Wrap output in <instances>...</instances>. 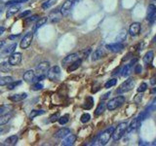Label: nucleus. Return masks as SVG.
<instances>
[{"instance_id":"1","label":"nucleus","mask_w":156,"mask_h":146,"mask_svg":"<svg viewBox=\"0 0 156 146\" xmlns=\"http://www.w3.org/2000/svg\"><path fill=\"white\" fill-rule=\"evenodd\" d=\"M49 68H50V64H49L48 62H43L39 63L34 71V73H35V80L34 81L38 82V81H41V80H43V79H45L46 74H47Z\"/></svg>"},{"instance_id":"2","label":"nucleus","mask_w":156,"mask_h":146,"mask_svg":"<svg viewBox=\"0 0 156 146\" xmlns=\"http://www.w3.org/2000/svg\"><path fill=\"white\" fill-rule=\"evenodd\" d=\"M127 128H128V124L127 122H123V123H120L117 127L114 128V130H113L112 133V139L114 141H118L122 136L125 135V133L127 132Z\"/></svg>"},{"instance_id":"3","label":"nucleus","mask_w":156,"mask_h":146,"mask_svg":"<svg viewBox=\"0 0 156 146\" xmlns=\"http://www.w3.org/2000/svg\"><path fill=\"white\" fill-rule=\"evenodd\" d=\"M113 130H114V127H109L108 129L103 130V132L99 135V137H98V144L99 145L108 144V142L109 141V139H110L112 136Z\"/></svg>"},{"instance_id":"4","label":"nucleus","mask_w":156,"mask_h":146,"mask_svg":"<svg viewBox=\"0 0 156 146\" xmlns=\"http://www.w3.org/2000/svg\"><path fill=\"white\" fill-rule=\"evenodd\" d=\"M124 102H125V97L123 96H118L114 97V99H110L106 103V108L110 111L115 110V109L120 107Z\"/></svg>"},{"instance_id":"5","label":"nucleus","mask_w":156,"mask_h":146,"mask_svg":"<svg viewBox=\"0 0 156 146\" xmlns=\"http://www.w3.org/2000/svg\"><path fill=\"white\" fill-rule=\"evenodd\" d=\"M134 87H135V80L133 78H129L128 80L125 81L124 83L121 84V86L117 89L116 93L119 94V95H120V94L127 93V92H129V91L132 90Z\"/></svg>"},{"instance_id":"6","label":"nucleus","mask_w":156,"mask_h":146,"mask_svg":"<svg viewBox=\"0 0 156 146\" xmlns=\"http://www.w3.org/2000/svg\"><path fill=\"white\" fill-rule=\"evenodd\" d=\"M46 76L50 79L51 81H58L61 77V68L60 66L58 65H55L53 66V67L49 68V70L47 72V74H46Z\"/></svg>"},{"instance_id":"7","label":"nucleus","mask_w":156,"mask_h":146,"mask_svg":"<svg viewBox=\"0 0 156 146\" xmlns=\"http://www.w3.org/2000/svg\"><path fill=\"white\" fill-rule=\"evenodd\" d=\"M32 39H33V32L32 31L27 32L23 37L22 40H21L20 47L26 50V49H27L30 46V44H31V42H32Z\"/></svg>"},{"instance_id":"8","label":"nucleus","mask_w":156,"mask_h":146,"mask_svg":"<svg viewBox=\"0 0 156 146\" xmlns=\"http://www.w3.org/2000/svg\"><path fill=\"white\" fill-rule=\"evenodd\" d=\"M22 54L21 53H12L8 59V62L11 65H19L21 62H22Z\"/></svg>"},{"instance_id":"9","label":"nucleus","mask_w":156,"mask_h":146,"mask_svg":"<svg viewBox=\"0 0 156 146\" xmlns=\"http://www.w3.org/2000/svg\"><path fill=\"white\" fill-rule=\"evenodd\" d=\"M75 0H66L65 3L63 4L62 8H61V13L63 14V16H66L69 13V11L71 10L73 4H74Z\"/></svg>"},{"instance_id":"10","label":"nucleus","mask_w":156,"mask_h":146,"mask_svg":"<svg viewBox=\"0 0 156 146\" xmlns=\"http://www.w3.org/2000/svg\"><path fill=\"white\" fill-rule=\"evenodd\" d=\"M105 48L108 49V51L112 52V53H119L124 49V45L120 43V42H115V43H111V44H108L105 46Z\"/></svg>"},{"instance_id":"11","label":"nucleus","mask_w":156,"mask_h":146,"mask_svg":"<svg viewBox=\"0 0 156 146\" xmlns=\"http://www.w3.org/2000/svg\"><path fill=\"white\" fill-rule=\"evenodd\" d=\"M79 57L77 54H70V55H67V56L65 57V59L63 60L62 62V64L63 66H65L66 67L67 65H69L70 63H72L73 62H75L76 60H78Z\"/></svg>"},{"instance_id":"12","label":"nucleus","mask_w":156,"mask_h":146,"mask_svg":"<svg viewBox=\"0 0 156 146\" xmlns=\"http://www.w3.org/2000/svg\"><path fill=\"white\" fill-rule=\"evenodd\" d=\"M62 17L63 14L61 13V10H59V9H55L54 11H52L50 13V20L52 23H58L62 19Z\"/></svg>"},{"instance_id":"13","label":"nucleus","mask_w":156,"mask_h":146,"mask_svg":"<svg viewBox=\"0 0 156 146\" xmlns=\"http://www.w3.org/2000/svg\"><path fill=\"white\" fill-rule=\"evenodd\" d=\"M140 28H142V27H140V23H133L130 26V28H129L130 35H132V36L139 35V33L140 32Z\"/></svg>"},{"instance_id":"14","label":"nucleus","mask_w":156,"mask_h":146,"mask_svg":"<svg viewBox=\"0 0 156 146\" xmlns=\"http://www.w3.org/2000/svg\"><path fill=\"white\" fill-rule=\"evenodd\" d=\"M20 9H21V5L20 4L11 5V7L7 10V14H6V17H7V19L15 16V15H16L18 12L20 11Z\"/></svg>"},{"instance_id":"15","label":"nucleus","mask_w":156,"mask_h":146,"mask_svg":"<svg viewBox=\"0 0 156 146\" xmlns=\"http://www.w3.org/2000/svg\"><path fill=\"white\" fill-rule=\"evenodd\" d=\"M24 80L26 82V83H32V82H34L35 80V73L31 69H29V70H27L24 72Z\"/></svg>"},{"instance_id":"16","label":"nucleus","mask_w":156,"mask_h":146,"mask_svg":"<svg viewBox=\"0 0 156 146\" xmlns=\"http://www.w3.org/2000/svg\"><path fill=\"white\" fill-rule=\"evenodd\" d=\"M76 141V135H67L65 139H63V141L62 142V145L63 146H70V145H73L74 144V142Z\"/></svg>"},{"instance_id":"17","label":"nucleus","mask_w":156,"mask_h":146,"mask_svg":"<svg viewBox=\"0 0 156 146\" xmlns=\"http://www.w3.org/2000/svg\"><path fill=\"white\" fill-rule=\"evenodd\" d=\"M156 14V6L154 4H149L147 7V12H146V20L150 21Z\"/></svg>"},{"instance_id":"18","label":"nucleus","mask_w":156,"mask_h":146,"mask_svg":"<svg viewBox=\"0 0 156 146\" xmlns=\"http://www.w3.org/2000/svg\"><path fill=\"white\" fill-rule=\"evenodd\" d=\"M70 133V130L67 129V128H62L60 129L58 132L55 133V137L56 138H65L67 135Z\"/></svg>"},{"instance_id":"19","label":"nucleus","mask_w":156,"mask_h":146,"mask_svg":"<svg viewBox=\"0 0 156 146\" xmlns=\"http://www.w3.org/2000/svg\"><path fill=\"white\" fill-rule=\"evenodd\" d=\"M26 96H27V95L26 93L16 94V95H13V96H9V99H10L11 101H13V102H19V101H22V100H24V99H26Z\"/></svg>"},{"instance_id":"20","label":"nucleus","mask_w":156,"mask_h":146,"mask_svg":"<svg viewBox=\"0 0 156 146\" xmlns=\"http://www.w3.org/2000/svg\"><path fill=\"white\" fill-rule=\"evenodd\" d=\"M140 122L137 119V118H135V119L132 121V123H131V125L129 127L127 128V132L128 133H132L134 132V130H136L137 129H139V127L140 126Z\"/></svg>"},{"instance_id":"21","label":"nucleus","mask_w":156,"mask_h":146,"mask_svg":"<svg viewBox=\"0 0 156 146\" xmlns=\"http://www.w3.org/2000/svg\"><path fill=\"white\" fill-rule=\"evenodd\" d=\"M103 56H105V50L102 49V48H99V49H97V50L94 52L93 56H92V60H98L102 59Z\"/></svg>"},{"instance_id":"22","label":"nucleus","mask_w":156,"mask_h":146,"mask_svg":"<svg viewBox=\"0 0 156 146\" xmlns=\"http://www.w3.org/2000/svg\"><path fill=\"white\" fill-rule=\"evenodd\" d=\"M81 62H82V60L80 59H78V60H76L75 62H73L72 63H70V64L68 65V67H67V71L68 72H71V71H74L76 70L79 66L81 65Z\"/></svg>"},{"instance_id":"23","label":"nucleus","mask_w":156,"mask_h":146,"mask_svg":"<svg viewBox=\"0 0 156 146\" xmlns=\"http://www.w3.org/2000/svg\"><path fill=\"white\" fill-rule=\"evenodd\" d=\"M153 59H154V53L152 51H149L145 55V57H143V62H145V64H149V63L152 62Z\"/></svg>"},{"instance_id":"24","label":"nucleus","mask_w":156,"mask_h":146,"mask_svg":"<svg viewBox=\"0 0 156 146\" xmlns=\"http://www.w3.org/2000/svg\"><path fill=\"white\" fill-rule=\"evenodd\" d=\"M12 119V114L7 113L4 114L2 116H0V126H4L7 123H9V121Z\"/></svg>"},{"instance_id":"25","label":"nucleus","mask_w":156,"mask_h":146,"mask_svg":"<svg viewBox=\"0 0 156 146\" xmlns=\"http://www.w3.org/2000/svg\"><path fill=\"white\" fill-rule=\"evenodd\" d=\"M105 108H106V103L105 101H102L99 105H98L96 111H95V115H96V116H99V115H100L103 111L105 110Z\"/></svg>"},{"instance_id":"26","label":"nucleus","mask_w":156,"mask_h":146,"mask_svg":"<svg viewBox=\"0 0 156 146\" xmlns=\"http://www.w3.org/2000/svg\"><path fill=\"white\" fill-rule=\"evenodd\" d=\"M132 66L133 64L132 63H128V64H125V66L123 67V69H122V76H124V77H127V76L130 75L131 73V70H132Z\"/></svg>"},{"instance_id":"27","label":"nucleus","mask_w":156,"mask_h":146,"mask_svg":"<svg viewBox=\"0 0 156 146\" xmlns=\"http://www.w3.org/2000/svg\"><path fill=\"white\" fill-rule=\"evenodd\" d=\"M11 64L8 62H3L0 63V72H10Z\"/></svg>"},{"instance_id":"28","label":"nucleus","mask_w":156,"mask_h":146,"mask_svg":"<svg viewBox=\"0 0 156 146\" xmlns=\"http://www.w3.org/2000/svg\"><path fill=\"white\" fill-rule=\"evenodd\" d=\"M46 22H47V18L44 17V18H41V19H38L37 21H36V23L34 27H33V31H35V30L39 29L42 26H44V24L46 23Z\"/></svg>"},{"instance_id":"29","label":"nucleus","mask_w":156,"mask_h":146,"mask_svg":"<svg viewBox=\"0 0 156 146\" xmlns=\"http://www.w3.org/2000/svg\"><path fill=\"white\" fill-rule=\"evenodd\" d=\"M14 81L13 77L11 76H5V77H0V86H7L9 83Z\"/></svg>"},{"instance_id":"30","label":"nucleus","mask_w":156,"mask_h":146,"mask_svg":"<svg viewBox=\"0 0 156 146\" xmlns=\"http://www.w3.org/2000/svg\"><path fill=\"white\" fill-rule=\"evenodd\" d=\"M18 142L17 135H11L8 138L5 139V145H15Z\"/></svg>"},{"instance_id":"31","label":"nucleus","mask_w":156,"mask_h":146,"mask_svg":"<svg viewBox=\"0 0 156 146\" xmlns=\"http://www.w3.org/2000/svg\"><path fill=\"white\" fill-rule=\"evenodd\" d=\"M94 105V99L92 96H88L86 99V102H85V104L83 105V108L85 109H91L93 107Z\"/></svg>"},{"instance_id":"32","label":"nucleus","mask_w":156,"mask_h":146,"mask_svg":"<svg viewBox=\"0 0 156 146\" xmlns=\"http://www.w3.org/2000/svg\"><path fill=\"white\" fill-rule=\"evenodd\" d=\"M45 113V110H32L29 113V119H34L35 117L40 116Z\"/></svg>"},{"instance_id":"33","label":"nucleus","mask_w":156,"mask_h":146,"mask_svg":"<svg viewBox=\"0 0 156 146\" xmlns=\"http://www.w3.org/2000/svg\"><path fill=\"white\" fill-rule=\"evenodd\" d=\"M16 47H17V44H16V43H13V44L9 45L8 47H6V48L4 49V51H3V54H5V55L12 54V53H13V52L15 51Z\"/></svg>"},{"instance_id":"34","label":"nucleus","mask_w":156,"mask_h":146,"mask_svg":"<svg viewBox=\"0 0 156 146\" xmlns=\"http://www.w3.org/2000/svg\"><path fill=\"white\" fill-rule=\"evenodd\" d=\"M126 35H127L126 30H122V31L118 34L117 37H116V42H120V43H122V42L126 39Z\"/></svg>"},{"instance_id":"35","label":"nucleus","mask_w":156,"mask_h":146,"mask_svg":"<svg viewBox=\"0 0 156 146\" xmlns=\"http://www.w3.org/2000/svg\"><path fill=\"white\" fill-rule=\"evenodd\" d=\"M56 2H57V0H47V1H45L43 4H42V9H44V10L49 9L50 7H52V6H53Z\"/></svg>"},{"instance_id":"36","label":"nucleus","mask_w":156,"mask_h":146,"mask_svg":"<svg viewBox=\"0 0 156 146\" xmlns=\"http://www.w3.org/2000/svg\"><path fill=\"white\" fill-rule=\"evenodd\" d=\"M116 83H117V79H115V78L114 79H110V80H108L105 84V89H109V88L115 86Z\"/></svg>"},{"instance_id":"37","label":"nucleus","mask_w":156,"mask_h":146,"mask_svg":"<svg viewBox=\"0 0 156 146\" xmlns=\"http://www.w3.org/2000/svg\"><path fill=\"white\" fill-rule=\"evenodd\" d=\"M21 84H22V82H21V81H12L11 83H9L7 85L8 90H13V89H15V88L18 87Z\"/></svg>"},{"instance_id":"38","label":"nucleus","mask_w":156,"mask_h":146,"mask_svg":"<svg viewBox=\"0 0 156 146\" xmlns=\"http://www.w3.org/2000/svg\"><path fill=\"white\" fill-rule=\"evenodd\" d=\"M147 116H148V111H143L137 117V119L139 120L140 123H142V121H145L146 118H147Z\"/></svg>"},{"instance_id":"39","label":"nucleus","mask_w":156,"mask_h":146,"mask_svg":"<svg viewBox=\"0 0 156 146\" xmlns=\"http://www.w3.org/2000/svg\"><path fill=\"white\" fill-rule=\"evenodd\" d=\"M68 118H69L68 115L66 114V115H63V116L60 117L59 120H58V122L60 123V125H66L67 122H68Z\"/></svg>"},{"instance_id":"40","label":"nucleus","mask_w":156,"mask_h":146,"mask_svg":"<svg viewBox=\"0 0 156 146\" xmlns=\"http://www.w3.org/2000/svg\"><path fill=\"white\" fill-rule=\"evenodd\" d=\"M90 119H91V115L89 114V113H85V114H83L81 116V119H80V121L82 122V123H88V122L90 121Z\"/></svg>"},{"instance_id":"41","label":"nucleus","mask_w":156,"mask_h":146,"mask_svg":"<svg viewBox=\"0 0 156 146\" xmlns=\"http://www.w3.org/2000/svg\"><path fill=\"white\" fill-rule=\"evenodd\" d=\"M27 0H10V1H8L6 3V5L7 6H11V5H14V4H20V3H23V2H26Z\"/></svg>"},{"instance_id":"42","label":"nucleus","mask_w":156,"mask_h":146,"mask_svg":"<svg viewBox=\"0 0 156 146\" xmlns=\"http://www.w3.org/2000/svg\"><path fill=\"white\" fill-rule=\"evenodd\" d=\"M146 89H147V84H146V83H142L140 85V87L137 88V92H139V93H143L145 91H146Z\"/></svg>"},{"instance_id":"43","label":"nucleus","mask_w":156,"mask_h":146,"mask_svg":"<svg viewBox=\"0 0 156 146\" xmlns=\"http://www.w3.org/2000/svg\"><path fill=\"white\" fill-rule=\"evenodd\" d=\"M42 88H43V85L40 83H35L34 85L31 86V90L32 91H40Z\"/></svg>"},{"instance_id":"44","label":"nucleus","mask_w":156,"mask_h":146,"mask_svg":"<svg viewBox=\"0 0 156 146\" xmlns=\"http://www.w3.org/2000/svg\"><path fill=\"white\" fill-rule=\"evenodd\" d=\"M154 110H156V97L153 100H152L150 105L148 106V110L147 111H154Z\"/></svg>"},{"instance_id":"45","label":"nucleus","mask_w":156,"mask_h":146,"mask_svg":"<svg viewBox=\"0 0 156 146\" xmlns=\"http://www.w3.org/2000/svg\"><path fill=\"white\" fill-rule=\"evenodd\" d=\"M38 20V16L37 15H34V16H31V17H27V19L26 22V23H30V22H33V21H37Z\"/></svg>"},{"instance_id":"46","label":"nucleus","mask_w":156,"mask_h":146,"mask_svg":"<svg viewBox=\"0 0 156 146\" xmlns=\"http://www.w3.org/2000/svg\"><path fill=\"white\" fill-rule=\"evenodd\" d=\"M59 118H60L59 114L56 113V114H54L53 116H51V118H50V121L52 122V123H54V122H56V121L59 120Z\"/></svg>"},{"instance_id":"47","label":"nucleus","mask_w":156,"mask_h":146,"mask_svg":"<svg viewBox=\"0 0 156 146\" xmlns=\"http://www.w3.org/2000/svg\"><path fill=\"white\" fill-rule=\"evenodd\" d=\"M142 66H140V64H137L136 67H135V72H136L137 74H140V73L142 72Z\"/></svg>"},{"instance_id":"48","label":"nucleus","mask_w":156,"mask_h":146,"mask_svg":"<svg viewBox=\"0 0 156 146\" xmlns=\"http://www.w3.org/2000/svg\"><path fill=\"white\" fill-rule=\"evenodd\" d=\"M30 14V11H24V12H23L22 14H20V18H24V17H26V16H28V15Z\"/></svg>"},{"instance_id":"49","label":"nucleus","mask_w":156,"mask_h":146,"mask_svg":"<svg viewBox=\"0 0 156 146\" xmlns=\"http://www.w3.org/2000/svg\"><path fill=\"white\" fill-rule=\"evenodd\" d=\"M150 84L153 85V86H154V85H156V73L150 78Z\"/></svg>"},{"instance_id":"50","label":"nucleus","mask_w":156,"mask_h":146,"mask_svg":"<svg viewBox=\"0 0 156 146\" xmlns=\"http://www.w3.org/2000/svg\"><path fill=\"white\" fill-rule=\"evenodd\" d=\"M142 95L140 94V95H137V96L135 99V101H136L137 103H139L140 100H142Z\"/></svg>"},{"instance_id":"51","label":"nucleus","mask_w":156,"mask_h":146,"mask_svg":"<svg viewBox=\"0 0 156 146\" xmlns=\"http://www.w3.org/2000/svg\"><path fill=\"white\" fill-rule=\"evenodd\" d=\"M5 32V27H3V26H0V36H1L3 33Z\"/></svg>"},{"instance_id":"52","label":"nucleus","mask_w":156,"mask_h":146,"mask_svg":"<svg viewBox=\"0 0 156 146\" xmlns=\"http://www.w3.org/2000/svg\"><path fill=\"white\" fill-rule=\"evenodd\" d=\"M109 95H110V93H108V94H105V95H103V96L102 97V99H103V100H105V99H108Z\"/></svg>"},{"instance_id":"53","label":"nucleus","mask_w":156,"mask_h":146,"mask_svg":"<svg viewBox=\"0 0 156 146\" xmlns=\"http://www.w3.org/2000/svg\"><path fill=\"white\" fill-rule=\"evenodd\" d=\"M3 46H4V42H3V41H0V49H2Z\"/></svg>"},{"instance_id":"54","label":"nucleus","mask_w":156,"mask_h":146,"mask_svg":"<svg viewBox=\"0 0 156 146\" xmlns=\"http://www.w3.org/2000/svg\"><path fill=\"white\" fill-rule=\"evenodd\" d=\"M150 93H151V94H155V93H156V87L153 88V89L151 90V92H150Z\"/></svg>"},{"instance_id":"55","label":"nucleus","mask_w":156,"mask_h":146,"mask_svg":"<svg viewBox=\"0 0 156 146\" xmlns=\"http://www.w3.org/2000/svg\"><path fill=\"white\" fill-rule=\"evenodd\" d=\"M3 111H4V108H3V107H0V113H2Z\"/></svg>"},{"instance_id":"56","label":"nucleus","mask_w":156,"mask_h":146,"mask_svg":"<svg viewBox=\"0 0 156 146\" xmlns=\"http://www.w3.org/2000/svg\"><path fill=\"white\" fill-rule=\"evenodd\" d=\"M152 42H156V36L153 38V40H152Z\"/></svg>"},{"instance_id":"57","label":"nucleus","mask_w":156,"mask_h":146,"mask_svg":"<svg viewBox=\"0 0 156 146\" xmlns=\"http://www.w3.org/2000/svg\"><path fill=\"white\" fill-rule=\"evenodd\" d=\"M0 94H1V91H0Z\"/></svg>"},{"instance_id":"58","label":"nucleus","mask_w":156,"mask_h":146,"mask_svg":"<svg viewBox=\"0 0 156 146\" xmlns=\"http://www.w3.org/2000/svg\"><path fill=\"white\" fill-rule=\"evenodd\" d=\"M0 13H1V10H0Z\"/></svg>"}]
</instances>
